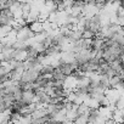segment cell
Returning <instances> with one entry per match:
<instances>
[{
  "instance_id": "obj_1",
  "label": "cell",
  "mask_w": 124,
  "mask_h": 124,
  "mask_svg": "<svg viewBox=\"0 0 124 124\" xmlns=\"http://www.w3.org/2000/svg\"><path fill=\"white\" fill-rule=\"evenodd\" d=\"M28 27L32 31L33 34H39V33L44 32L43 31V22H40V21H37L34 23H31V24H28Z\"/></svg>"
}]
</instances>
